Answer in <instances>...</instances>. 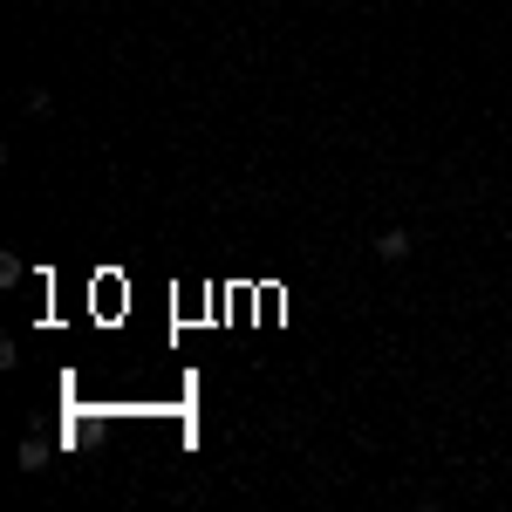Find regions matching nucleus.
<instances>
[{"label": "nucleus", "mask_w": 512, "mask_h": 512, "mask_svg": "<svg viewBox=\"0 0 512 512\" xmlns=\"http://www.w3.org/2000/svg\"><path fill=\"white\" fill-rule=\"evenodd\" d=\"M376 253H383V260H403V253H410V233H403V226H390V233L376 239Z\"/></svg>", "instance_id": "obj_1"}]
</instances>
